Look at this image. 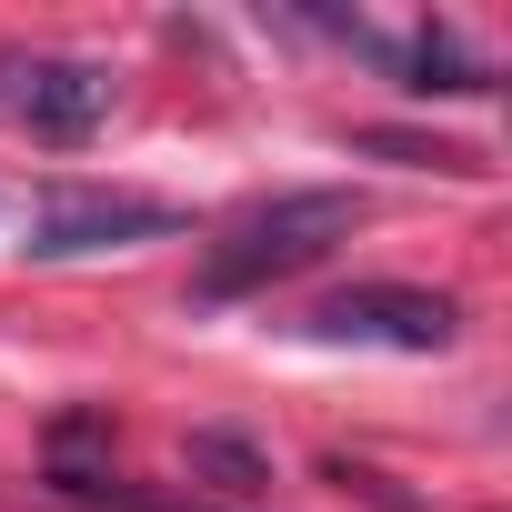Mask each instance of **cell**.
<instances>
[{"label":"cell","mask_w":512,"mask_h":512,"mask_svg":"<svg viewBox=\"0 0 512 512\" xmlns=\"http://www.w3.org/2000/svg\"><path fill=\"white\" fill-rule=\"evenodd\" d=\"M312 342H382V352H442L462 332V302L452 292H422V282H352V292H322L302 312Z\"/></svg>","instance_id":"obj_2"},{"label":"cell","mask_w":512,"mask_h":512,"mask_svg":"<svg viewBox=\"0 0 512 512\" xmlns=\"http://www.w3.org/2000/svg\"><path fill=\"white\" fill-rule=\"evenodd\" d=\"M111 111L101 61H51V51H0V121H21L41 141H91Z\"/></svg>","instance_id":"obj_3"},{"label":"cell","mask_w":512,"mask_h":512,"mask_svg":"<svg viewBox=\"0 0 512 512\" xmlns=\"http://www.w3.org/2000/svg\"><path fill=\"white\" fill-rule=\"evenodd\" d=\"M61 502H91V512H211V502H171V492H131V482H91V472H51Z\"/></svg>","instance_id":"obj_7"},{"label":"cell","mask_w":512,"mask_h":512,"mask_svg":"<svg viewBox=\"0 0 512 512\" xmlns=\"http://www.w3.org/2000/svg\"><path fill=\"white\" fill-rule=\"evenodd\" d=\"M362 151H382V161H422V171H482L472 151H452V141H422V131H362Z\"/></svg>","instance_id":"obj_8"},{"label":"cell","mask_w":512,"mask_h":512,"mask_svg":"<svg viewBox=\"0 0 512 512\" xmlns=\"http://www.w3.org/2000/svg\"><path fill=\"white\" fill-rule=\"evenodd\" d=\"M181 472L211 482V492H231V502H262V492H272V452L251 442V432H221V422H201V432L181 442Z\"/></svg>","instance_id":"obj_5"},{"label":"cell","mask_w":512,"mask_h":512,"mask_svg":"<svg viewBox=\"0 0 512 512\" xmlns=\"http://www.w3.org/2000/svg\"><path fill=\"white\" fill-rule=\"evenodd\" d=\"M161 231H181V211L171 201H141V191H41V211H31V251H41V262L161 241Z\"/></svg>","instance_id":"obj_4"},{"label":"cell","mask_w":512,"mask_h":512,"mask_svg":"<svg viewBox=\"0 0 512 512\" xmlns=\"http://www.w3.org/2000/svg\"><path fill=\"white\" fill-rule=\"evenodd\" d=\"M402 71H412V91H492V61H472L452 31H422Z\"/></svg>","instance_id":"obj_6"},{"label":"cell","mask_w":512,"mask_h":512,"mask_svg":"<svg viewBox=\"0 0 512 512\" xmlns=\"http://www.w3.org/2000/svg\"><path fill=\"white\" fill-rule=\"evenodd\" d=\"M362 231V191H282L262 211H241L211 251H201V302H241V292H262V282H292L312 272L332 241Z\"/></svg>","instance_id":"obj_1"}]
</instances>
